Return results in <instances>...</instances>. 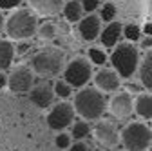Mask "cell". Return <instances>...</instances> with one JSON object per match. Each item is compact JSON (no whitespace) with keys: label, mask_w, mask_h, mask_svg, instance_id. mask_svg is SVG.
I'll return each instance as SVG.
<instances>
[{"label":"cell","mask_w":152,"mask_h":151,"mask_svg":"<svg viewBox=\"0 0 152 151\" xmlns=\"http://www.w3.org/2000/svg\"><path fill=\"white\" fill-rule=\"evenodd\" d=\"M109 111L118 120H125L134 113V98L129 91H120L109 100Z\"/></svg>","instance_id":"9"},{"label":"cell","mask_w":152,"mask_h":151,"mask_svg":"<svg viewBox=\"0 0 152 151\" xmlns=\"http://www.w3.org/2000/svg\"><path fill=\"white\" fill-rule=\"evenodd\" d=\"M94 86L105 93H114L121 86V77L114 67H102L98 73H94Z\"/></svg>","instance_id":"10"},{"label":"cell","mask_w":152,"mask_h":151,"mask_svg":"<svg viewBox=\"0 0 152 151\" xmlns=\"http://www.w3.org/2000/svg\"><path fill=\"white\" fill-rule=\"evenodd\" d=\"M123 35V24L114 20V22H109L103 29H102V35H100V42L103 47H116L120 38Z\"/></svg>","instance_id":"14"},{"label":"cell","mask_w":152,"mask_h":151,"mask_svg":"<svg viewBox=\"0 0 152 151\" xmlns=\"http://www.w3.org/2000/svg\"><path fill=\"white\" fill-rule=\"evenodd\" d=\"M116 13H118V9H116V6H114V4H103L102 6V9H100V18H102V20L103 22H114V20H116Z\"/></svg>","instance_id":"23"},{"label":"cell","mask_w":152,"mask_h":151,"mask_svg":"<svg viewBox=\"0 0 152 151\" xmlns=\"http://www.w3.org/2000/svg\"><path fill=\"white\" fill-rule=\"evenodd\" d=\"M16 55V46L11 40H0V69H9Z\"/></svg>","instance_id":"18"},{"label":"cell","mask_w":152,"mask_h":151,"mask_svg":"<svg viewBox=\"0 0 152 151\" xmlns=\"http://www.w3.org/2000/svg\"><path fill=\"white\" fill-rule=\"evenodd\" d=\"M62 13H64V18L67 22H71V24L80 22L83 18V6H82L80 0H69V2H65Z\"/></svg>","instance_id":"19"},{"label":"cell","mask_w":152,"mask_h":151,"mask_svg":"<svg viewBox=\"0 0 152 151\" xmlns=\"http://www.w3.org/2000/svg\"><path fill=\"white\" fill-rule=\"evenodd\" d=\"M127 87H129V93H138V95L141 93V87H140L138 84H129Z\"/></svg>","instance_id":"33"},{"label":"cell","mask_w":152,"mask_h":151,"mask_svg":"<svg viewBox=\"0 0 152 151\" xmlns=\"http://www.w3.org/2000/svg\"><path fill=\"white\" fill-rule=\"evenodd\" d=\"M141 46L147 47V49H150V47H152V36H147V35H145L143 40H141Z\"/></svg>","instance_id":"32"},{"label":"cell","mask_w":152,"mask_h":151,"mask_svg":"<svg viewBox=\"0 0 152 151\" xmlns=\"http://www.w3.org/2000/svg\"><path fill=\"white\" fill-rule=\"evenodd\" d=\"M87 58H89L94 66H103V64L107 62V55H105V51L100 49V47H91V49L87 51Z\"/></svg>","instance_id":"21"},{"label":"cell","mask_w":152,"mask_h":151,"mask_svg":"<svg viewBox=\"0 0 152 151\" xmlns=\"http://www.w3.org/2000/svg\"><path fill=\"white\" fill-rule=\"evenodd\" d=\"M138 73H140V82H141V86L148 93H152V47L143 55V58L140 62Z\"/></svg>","instance_id":"16"},{"label":"cell","mask_w":152,"mask_h":151,"mask_svg":"<svg viewBox=\"0 0 152 151\" xmlns=\"http://www.w3.org/2000/svg\"><path fill=\"white\" fill-rule=\"evenodd\" d=\"M38 33V16L33 9L22 7L9 15L6 20V35L11 40H29Z\"/></svg>","instance_id":"2"},{"label":"cell","mask_w":152,"mask_h":151,"mask_svg":"<svg viewBox=\"0 0 152 151\" xmlns=\"http://www.w3.org/2000/svg\"><path fill=\"white\" fill-rule=\"evenodd\" d=\"M76 115V109L71 102H58L56 106L51 107L47 115V126L54 131H62L71 126L72 118Z\"/></svg>","instance_id":"8"},{"label":"cell","mask_w":152,"mask_h":151,"mask_svg":"<svg viewBox=\"0 0 152 151\" xmlns=\"http://www.w3.org/2000/svg\"><path fill=\"white\" fill-rule=\"evenodd\" d=\"M29 47H31V44H29L27 40H20V44L16 46V53H18V55H24L26 51H29Z\"/></svg>","instance_id":"30"},{"label":"cell","mask_w":152,"mask_h":151,"mask_svg":"<svg viewBox=\"0 0 152 151\" xmlns=\"http://www.w3.org/2000/svg\"><path fill=\"white\" fill-rule=\"evenodd\" d=\"M69 151H89V144H85V142L78 140L76 144H72V146L69 147Z\"/></svg>","instance_id":"29"},{"label":"cell","mask_w":152,"mask_h":151,"mask_svg":"<svg viewBox=\"0 0 152 151\" xmlns=\"http://www.w3.org/2000/svg\"><path fill=\"white\" fill-rule=\"evenodd\" d=\"M29 6L36 15L53 16V15H58L64 9L65 0H29Z\"/></svg>","instance_id":"15"},{"label":"cell","mask_w":152,"mask_h":151,"mask_svg":"<svg viewBox=\"0 0 152 151\" xmlns=\"http://www.w3.org/2000/svg\"><path fill=\"white\" fill-rule=\"evenodd\" d=\"M110 64L118 71V75L121 78L129 80L132 75L138 73V69H140V51H138V47L130 42L118 44L112 49Z\"/></svg>","instance_id":"4"},{"label":"cell","mask_w":152,"mask_h":151,"mask_svg":"<svg viewBox=\"0 0 152 151\" xmlns=\"http://www.w3.org/2000/svg\"><path fill=\"white\" fill-rule=\"evenodd\" d=\"M92 133H94V138H96L100 144H103L105 147H112V146H116L121 140L120 131L109 120H100L96 126H94Z\"/></svg>","instance_id":"11"},{"label":"cell","mask_w":152,"mask_h":151,"mask_svg":"<svg viewBox=\"0 0 152 151\" xmlns=\"http://www.w3.org/2000/svg\"><path fill=\"white\" fill-rule=\"evenodd\" d=\"M2 31H6V18L2 15V9H0V33Z\"/></svg>","instance_id":"35"},{"label":"cell","mask_w":152,"mask_h":151,"mask_svg":"<svg viewBox=\"0 0 152 151\" xmlns=\"http://www.w3.org/2000/svg\"><path fill=\"white\" fill-rule=\"evenodd\" d=\"M82 6H83V11L87 13H92V11H96L100 7V2L102 0H80Z\"/></svg>","instance_id":"27"},{"label":"cell","mask_w":152,"mask_h":151,"mask_svg":"<svg viewBox=\"0 0 152 151\" xmlns=\"http://www.w3.org/2000/svg\"><path fill=\"white\" fill-rule=\"evenodd\" d=\"M76 113L85 120H98L103 117V113L109 106L107 98L103 97V91L98 87H83L74 95L72 102Z\"/></svg>","instance_id":"1"},{"label":"cell","mask_w":152,"mask_h":151,"mask_svg":"<svg viewBox=\"0 0 152 151\" xmlns=\"http://www.w3.org/2000/svg\"><path fill=\"white\" fill-rule=\"evenodd\" d=\"M141 31H143V35H147V36H152V22H147V24L141 27Z\"/></svg>","instance_id":"31"},{"label":"cell","mask_w":152,"mask_h":151,"mask_svg":"<svg viewBox=\"0 0 152 151\" xmlns=\"http://www.w3.org/2000/svg\"><path fill=\"white\" fill-rule=\"evenodd\" d=\"M91 133V127H89V124H87V120H80V122H74V126H72V138H76V140H82V138H85L87 135Z\"/></svg>","instance_id":"22"},{"label":"cell","mask_w":152,"mask_h":151,"mask_svg":"<svg viewBox=\"0 0 152 151\" xmlns=\"http://www.w3.org/2000/svg\"><path fill=\"white\" fill-rule=\"evenodd\" d=\"M134 113L143 118H152V93H140L134 98Z\"/></svg>","instance_id":"17"},{"label":"cell","mask_w":152,"mask_h":151,"mask_svg":"<svg viewBox=\"0 0 152 151\" xmlns=\"http://www.w3.org/2000/svg\"><path fill=\"white\" fill-rule=\"evenodd\" d=\"M123 35H125L127 42H138V40H141V27L134 22L125 24L123 26Z\"/></svg>","instance_id":"20"},{"label":"cell","mask_w":152,"mask_h":151,"mask_svg":"<svg viewBox=\"0 0 152 151\" xmlns=\"http://www.w3.org/2000/svg\"><path fill=\"white\" fill-rule=\"evenodd\" d=\"M121 144L127 151H147L152 144V129L143 122H130L121 131Z\"/></svg>","instance_id":"5"},{"label":"cell","mask_w":152,"mask_h":151,"mask_svg":"<svg viewBox=\"0 0 152 151\" xmlns=\"http://www.w3.org/2000/svg\"><path fill=\"white\" fill-rule=\"evenodd\" d=\"M54 93H56V95H58L60 98H69L71 97V84H67L65 80H56L54 84Z\"/></svg>","instance_id":"25"},{"label":"cell","mask_w":152,"mask_h":151,"mask_svg":"<svg viewBox=\"0 0 152 151\" xmlns=\"http://www.w3.org/2000/svg\"><path fill=\"white\" fill-rule=\"evenodd\" d=\"M56 146H58L60 149H69L71 147V137L67 133H60V135H56Z\"/></svg>","instance_id":"26"},{"label":"cell","mask_w":152,"mask_h":151,"mask_svg":"<svg viewBox=\"0 0 152 151\" xmlns=\"http://www.w3.org/2000/svg\"><path fill=\"white\" fill-rule=\"evenodd\" d=\"M2 87H7V77L4 73H0V89Z\"/></svg>","instance_id":"34"},{"label":"cell","mask_w":152,"mask_h":151,"mask_svg":"<svg viewBox=\"0 0 152 151\" xmlns=\"http://www.w3.org/2000/svg\"><path fill=\"white\" fill-rule=\"evenodd\" d=\"M34 82V71L27 64H18L11 69L7 77V87L13 93H26L33 87Z\"/></svg>","instance_id":"7"},{"label":"cell","mask_w":152,"mask_h":151,"mask_svg":"<svg viewBox=\"0 0 152 151\" xmlns=\"http://www.w3.org/2000/svg\"><path fill=\"white\" fill-rule=\"evenodd\" d=\"M54 86L47 84V82H42V84H38L31 89L29 93V98L31 102L36 106V107H40V109H45L53 104V98H54Z\"/></svg>","instance_id":"13"},{"label":"cell","mask_w":152,"mask_h":151,"mask_svg":"<svg viewBox=\"0 0 152 151\" xmlns=\"http://www.w3.org/2000/svg\"><path fill=\"white\" fill-rule=\"evenodd\" d=\"M92 77V62L85 56H76L64 67V80L72 87H83Z\"/></svg>","instance_id":"6"},{"label":"cell","mask_w":152,"mask_h":151,"mask_svg":"<svg viewBox=\"0 0 152 151\" xmlns=\"http://www.w3.org/2000/svg\"><path fill=\"white\" fill-rule=\"evenodd\" d=\"M24 2V0H0V9H15Z\"/></svg>","instance_id":"28"},{"label":"cell","mask_w":152,"mask_h":151,"mask_svg":"<svg viewBox=\"0 0 152 151\" xmlns=\"http://www.w3.org/2000/svg\"><path fill=\"white\" fill-rule=\"evenodd\" d=\"M102 18L100 15H85L82 20L78 22V35L82 40H87V42H92L96 40L98 36L102 35Z\"/></svg>","instance_id":"12"},{"label":"cell","mask_w":152,"mask_h":151,"mask_svg":"<svg viewBox=\"0 0 152 151\" xmlns=\"http://www.w3.org/2000/svg\"><path fill=\"white\" fill-rule=\"evenodd\" d=\"M36 35L40 36L42 40H53L54 36H56V26L51 24V22H45V24H42L40 27H38Z\"/></svg>","instance_id":"24"},{"label":"cell","mask_w":152,"mask_h":151,"mask_svg":"<svg viewBox=\"0 0 152 151\" xmlns=\"http://www.w3.org/2000/svg\"><path fill=\"white\" fill-rule=\"evenodd\" d=\"M64 64H65V53L58 47H42L31 58L33 71L44 78H51L62 73Z\"/></svg>","instance_id":"3"}]
</instances>
